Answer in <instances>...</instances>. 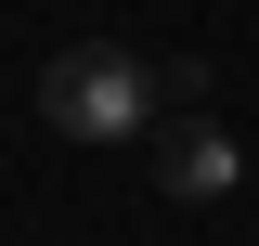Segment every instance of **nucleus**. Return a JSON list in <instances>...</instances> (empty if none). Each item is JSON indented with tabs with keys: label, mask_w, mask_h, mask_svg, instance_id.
<instances>
[{
	"label": "nucleus",
	"mask_w": 259,
	"mask_h": 246,
	"mask_svg": "<svg viewBox=\"0 0 259 246\" xmlns=\"http://www.w3.org/2000/svg\"><path fill=\"white\" fill-rule=\"evenodd\" d=\"M156 104H168V78L143 52H117V39H78V52L39 65V117H52L65 143H143Z\"/></svg>",
	"instance_id": "obj_1"
},
{
	"label": "nucleus",
	"mask_w": 259,
	"mask_h": 246,
	"mask_svg": "<svg viewBox=\"0 0 259 246\" xmlns=\"http://www.w3.org/2000/svg\"><path fill=\"white\" fill-rule=\"evenodd\" d=\"M233 169H246V155H233V130H207V117H182V143H156V182L194 194V208H207V194H233Z\"/></svg>",
	"instance_id": "obj_2"
}]
</instances>
